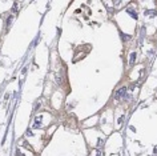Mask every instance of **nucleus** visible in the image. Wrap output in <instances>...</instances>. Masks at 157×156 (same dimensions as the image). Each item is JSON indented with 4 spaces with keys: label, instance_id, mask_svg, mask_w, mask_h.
Masks as SVG:
<instances>
[{
    "label": "nucleus",
    "instance_id": "f257e3e1",
    "mask_svg": "<svg viewBox=\"0 0 157 156\" xmlns=\"http://www.w3.org/2000/svg\"><path fill=\"white\" fill-rule=\"evenodd\" d=\"M125 91H126V88L125 87H121V88H119L116 91V94H114V99H117V100H119V99H121L124 95H125Z\"/></svg>",
    "mask_w": 157,
    "mask_h": 156
},
{
    "label": "nucleus",
    "instance_id": "f03ea898",
    "mask_svg": "<svg viewBox=\"0 0 157 156\" xmlns=\"http://www.w3.org/2000/svg\"><path fill=\"white\" fill-rule=\"evenodd\" d=\"M135 60H136V52H133V54H130V60H129V63H130V64H135Z\"/></svg>",
    "mask_w": 157,
    "mask_h": 156
}]
</instances>
